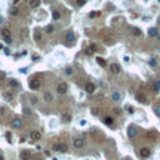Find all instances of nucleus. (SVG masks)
<instances>
[{
    "label": "nucleus",
    "mask_w": 160,
    "mask_h": 160,
    "mask_svg": "<svg viewBox=\"0 0 160 160\" xmlns=\"http://www.w3.org/2000/svg\"><path fill=\"white\" fill-rule=\"evenodd\" d=\"M30 138H31V140H40V138H41V134H40V131H31L30 133Z\"/></svg>",
    "instance_id": "nucleus-9"
},
{
    "label": "nucleus",
    "mask_w": 160,
    "mask_h": 160,
    "mask_svg": "<svg viewBox=\"0 0 160 160\" xmlns=\"http://www.w3.org/2000/svg\"><path fill=\"white\" fill-rule=\"evenodd\" d=\"M136 134H138V130H136L135 126H130V128L128 129V136L129 138H135Z\"/></svg>",
    "instance_id": "nucleus-7"
},
{
    "label": "nucleus",
    "mask_w": 160,
    "mask_h": 160,
    "mask_svg": "<svg viewBox=\"0 0 160 160\" xmlns=\"http://www.w3.org/2000/svg\"><path fill=\"white\" fill-rule=\"evenodd\" d=\"M66 40H69V41H74L75 40V35H74L73 31H69L66 34Z\"/></svg>",
    "instance_id": "nucleus-21"
},
{
    "label": "nucleus",
    "mask_w": 160,
    "mask_h": 160,
    "mask_svg": "<svg viewBox=\"0 0 160 160\" xmlns=\"http://www.w3.org/2000/svg\"><path fill=\"white\" fill-rule=\"evenodd\" d=\"M86 4V0H76V5L78 6H84Z\"/></svg>",
    "instance_id": "nucleus-30"
},
{
    "label": "nucleus",
    "mask_w": 160,
    "mask_h": 160,
    "mask_svg": "<svg viewBox=\"0 0 160 160\" xmlns=\"http://www.w3.org/2000/svg\"><path fill=\"white\" fill-rule=\"evenodd\" d=\"M56 91L59 94H65L68 91V84L66 83H60V84L58 85V88H56Z\"/></svg>",
    "instance_id": "nucleus-2"
},
{
    "label": "nucleus",
    "mask_w": 160,
    "mask_h": 160,
    "mask_svg": "<svg viewBox=\"0 0 160 160\" xmlns=\"http://www.w3.org/2000/svg\"><path fill=\"white\" fill-rule=\"evenodd\" d=\"M85 53H86L88 55H91V54H93V51L90 50V49H89V48H88V49H86V51H85Z\"/></svg>",
    "instance_id": "nucleus-41"
},
{
    "label": "nucleus",
    "mask_w": 160,
    "mask_h": 160,
    "mask_svg": "<svg viewBox=\"0 0 160 160\" xmlns=\"http://www.w3.org/2000/svg\"><path fill=\"white\" fill-rule=\"evenodd\" d=\"M40 1L41 0H30V8H33V9L38 8L40 5Z\"/></svg>",
    "instance_id": "nucleus-15"
},
{
    "label": "nucleus",
    "mask_w": 160,
    "mask_h": 160,
    "mask_svg": "<svg viewBox=\"0 0 160 160\" xmlns=\"http://www.w3.org/2000/svg\"><path fill=\"white\" fill-rule=\"evenodd\" d=\"M44 99H45V101H51L53 100V95H51V94L50 93H45V94H44Z\"/></svg>",
    "instance_id": "nucleus-24"
},
{
    "label": "nucleus",
    "mask_w": 160,
    "mask_h": 160,
    "mask_svg": "<svg viewBox=\"0 0 160 160\" xmlns=\"http://www.w3.org/2000/svg\"><path fill=\"white\" fill-rule=\"evenodd\" d=\"M9 85L11 86V88H18L19 86V81L15 80V79H10L9 80Z\"/></svg>",
    "instance_id": "nucleus-19"
},
{
    "label": "nucleus",
    "mask_w": 160,
    "mask_h": 160,
    "mask_svg": "<svg viewBox=\"0 0 160 160\" xmlns=\"http://www.w3.org/2000/svg\"><path fill=\"white\" fill-rule=\"evenodd\" d=\"M53 31H54V26L53 25H48L46 26V33H48V34H51Z\"/></svg>",
    "instance_id": "nucleus-31"
},
{
    "label": "nucleus",
    "mask_w": 160,
    "mask_h": 160,
    "mask_svg": "<svg viewBox=\"0 0 160 160\" xmlns=\"http://www.w3.org/2000/svg\"><path fill=\"white\" fill-rule=\"evenodd\" d=\"M10 15H13V16L19 15V9L16 8V6H13L11 9H10Z\"/></svg>",
    "instance_id": "nucleus-22"
},
{
    "label": "nucleus",
    "mask_w": 160,
    "mask_h": 160,
    "mask_svg": "<svg viewBox=\"0 0 160 160\" xmlns=\"http://www.w3.org/2000/svg\"><path fill=\"white\" fill-rule=\"evenodd\" d=\"M96 15H99V13H90V15H89V16H90V18L93 19V18H95Z\"/></svg>",
    "instance_id": "nucleus-39"
},
{
    "label": "nucleus",
    "mask_w": 160,
    "mask_h": 160,
    "mask_svg": "<svg viewBox=\"0 0 160 160\" xmlns=\"http://www.w3.org/2000/svg\"><path fill=\"white\" fill-rule=\"evenodd\" d=\"M136 100L139 101V103L145 104V103H146V96H145L143 93H139V94H136Z\"/></svg>",
    "instance_id": "nucleus-12"
},
{
    "label": "nucleus",
    "mask_w": 160,
    "mask_h": 160,
    "mask_svg": "<svg viewBox=\"0 0 160 160\" xmlns=\"http://www.w3.org/2000/svg\"><path fill=\"white\" fill-rule=\"evenodd\" d=\"M41 38H43V35H41L40 30H39V29H36V30L34 31V39H35L36 41H40V40H41Z\"/></svg>",
    "instance_id": "nucleus-14"
},
{
    "label": "nucleus",
    "mask_w": 160,
    "mask_h": 160,
    "mask_svg": "<svg viewBox=\"0 0 160 160\" xmlns=\"http://www.w3.org/2000/svg\"><path fill=\"white\" fill-rule=\"evenodd\" d=\"M5 39V41H6L8 44H11L13 43V39H11V36H9V38H4Z\"/></svg>",
    "instance_id": "nucleus-36"
},
{
    "label": "nucleus",
    "mask_w": 160,
    "mask_h": 160,
    "mask_svg": "<svg viewBox=\"0 0 160 160\" xmlns=\"http://www.w3.org/2000/svg\"><path fill=\"white\" fill-rule=\"evenodd\" d=\"M83 145H84V140H83L81 138H75L74 139V146L80 149V148H83Z\"/></svg>",
    "instance_id": "nucleus-8"
},
{
    "label": "nucleus",
    "mask_w": 160,
    "mask_h": 160,
    "mask_svg": "<svg viewBox=\"0 0 160 160\" xmlns=\"http://www.w3.org/2000/svg\"><path fill=\"white\" fill-rule=\"evenodd\" d=\"M30 158H31V154L29 150H21V153H20L21 160H30Z\"/></svg>",
    "instance_id": "nucleus-5"
},
{
    "label": "nucleus",
    "mask_w": 160,
    "mask_h": 160,
    "mask_svg": "<svg viewBox=\"0 0 160 160\" xmlns=\"http://www.w3.org/2000/svg\"><path fill=\"white\" fill-rule=\"evenodd\" d=\"M31 103H33V104H36V103H38V99H36V98H31Z\"/></svg>",
    "instance_id": "nucleus-40"
},
{
    "label": "nucleus",
    "mask_w": 160,
    "mask_h": 160,
    "mask_svg": "<svg viewBox=\"0 0 160 160\" xmlns=\"http://www.w3.org/2000/svg\"><path fill=\"white\" fill-rule=\"evenodd\" d=\"M146 136H148L150 140H155L156 138H158V133H156V130H150V131H148Z\"/></svg>",
    "instance_id": "nucleus-11"
},
{
    "label": "nucleus",
    "mask_w": 160,
    "mask_h": 160,
    "mask_svg": "<svg viewBox=\"0 0 160 160\" xmlns=\"http://www.w3.org/2000/svg\"><path fill=\"white\" fill-rule=\"evenodd\" d=\"M23 115H24V116H26V118L31 116V110L29 108H24L23 109Z\"/></svg>",
    "instance_id": "nucleus-20"
},
{
    "label": "nucleus",
    "mask_w": 160,
    "mask_h": 160,
    "mask_svg": "<svg viewBox=\"0 0 160 160\" xmlns=\"http://www.w3.org/2000/svg\"><path fill=\"white\" fill-rule=\"evenodd\" d=\"M149 65H150V66H155V65H156V60L155 59L149 60Z\"/></svg>",
    "instance_id": "nucleus-34"
},
{
    "label": "nucleus",
    "mask_w": 160,
    "mask_h": 160,
    "mask_svg": "<svg viewBox=\"0 0 160 160\" xmlns=\"http://www.w3.org/2000/svg\"><path fill=\"white\" fill-rule=\"evenodd\" d=\"M155 114H156V115H159V116H160V105L155 106Z\"/></svg>",
    "instance_id": "nucleus-37"
},
{
    "label": "nucleus",
    "mask_w": 160,
    "mask_h": 160,
    "mask_svg": "<svg viewBox=\"0 0 160 160\" xmlns=\"http://www.w3.org/2000/svg\"><path fill=\"white\" fill-rule=\"evenodd\" d=\"M85 91L89 93V94L95 91V85H94V83H86L85 84Z\"/></svg>",
    "instance_id": "nucleus-6"
},
{
    "label": "nucleus",
    "mask_w": 160,
    "mask_h": 160,
    "mask_svg": "<svg viewBox=\"0 0 160 160\" xmlns=\"http://www.w3.org/2000/svg\"><path fill=\"white\" fill-rule=\"evenodd\" d=\"M96 63L100 65L101 68H106V61L103 58H96Z\"/></svg>",
    "instance_id": "nucleus-17"
},
{
    "label": "nucleus",
    "mask_w": 160,
    "mask_h": 160,
    "mask_svg": "<svg viewBox=\"0 0 160 160\" xmlns=\"http://www.w3.org/2000/svg\"><path fill=\"white\" fill-rule=\"evenodd\" d=\"M110 71L114 74H118V73H120V66L118 64H111L110 65Z\"/></svg>",
    "instance_id": "nucleus-13"
},
{
    "label": "nucleus",
    "mask_w": 160,
    "mask_h": 160,
    "mask_svg": "<svg viewBox=\"0 0 160 160\" xmlns=\"http://www.w3.org/2000/svg\"><path fill=\"white\" fill-rule=\"evenodd\" d=\"M160 90V81L158 80V81H155V83H154V91H155V93H158Z\"/></svg>",
    "instance_id": "nucleus-26"
},
{
    "label": "nucleus",
    "mask_w": 160,
    "mask_h": 160,
    "mask_svg": "<svg viewBox=\"0 0 160 160\" xmlns=\"http://www.w3.org/2000/svg\"><path fill=\"white\" fill-rule=\"evenodd\" d=\"M3 20H4V19H3V16H0V24L3 23Z\"/></svg>",
    "instance_id": "nucleus-48"
},
{
    "label": "nucleus",
    "mask_w": 160,
    "mask_h": 160,
    "mask_svg": "<svg viewBox=\"0 0 160 160\" xmlns=\"http://www.w3.org/2000/svg\"><path fill=\"white\" fill-rule=\"evenodd\" d=\"M40 160H41V159H40Z\"/></svg>",
    "instance_id": "nucleus-53"
},
{
    "label": "nucleus",
    "mask_w": 160,
    "mask_h": 160,
    "mask_svg": "<svg viewBox=\"0 0 160 160\" xmlns=\"http://www.w3.org/2000/svg\"><path fill=\"white\" fill-rule=\"evenodd\" d=\"M159 40H160V36H159Z\"/></svg>",
    "instance_id": "nucleus-52"
},
{
    "label": "nucleus",
    "mask_w": 160,
    "mask_h": 160,
    "mask_svg": "<svg viewBox=\"0 0 160 160\" xmlns=\"http://www.w3.org/2000/svg\"><path fill=\"white\" fill-rule=\"evenodd\" d=\"M29 88L31 90H38L40 88V81L39 80H36V79H33V80H30V83H29Z\"/></svg>",
    "instance_id": "nucleus-3"
},
{
    "label": "nucleus",
    "mask_w": 160,
    "mask_h": 160,
    "mask_svg": "<svg viewBox=\"0 0 160 160\" xmlns=\"http://www.w3.org/2000/svg\"><path fill=\"white\" fill-rule=\"evenodd\" d=\"M5 76H6V74H5V71L0 70V80H4V79H5Z\"/></svg>",
    "instance_id": "nucleus-35"
},
{
    "label": "nucleus",
    "mask_w": 160,
    "mask_h": 160,
    "mask_svg": "<svg viewBox=\"0 0 160 160\" xmlns=\"http://www.w3.org/2000/svg\"><path fill=\"white\" fill-rule=\"evenodd\" d=\"M119 99H120V95H119V94H118V93H114V94H113V100H115V101H118V100H119Z\"/></svg>",
    "instance_id": "nucleus-33"
},
{
    "label": "nucleus",
    "mask_w": 160,
    "mask_h": 160,
    "mask_svg": "<svg viewBox=\"0 0 160 160\" xmlns=\"http://www.w3.org/2000/svg\"><path fill=\"white\" fill-rule=\"evenodd\" d=\"M158 24L160 25V16H159V19H158Z\"/></svg>",
    "instance_id": "nucleus-50"
},
{
    "label": "nucleus",
    "mask_w": 160,
    "mask_h": 160,
    "mask_svg": "<svg viewBox=\"0 0 160 160\" xmlns=\"http://www.w3.org/2000/svg\"><path fill=\"white\" fill-rule=\"evenodd\" d=\"M140 156L141 158H148L149 155H150V149H148V148H143L141 150H140Z\"/></svg>",
    "instance_id": "nucleus-10"
},
{
    "label": "nucleus",
    "mask_w": 160,
    "mask_h": 160,
    "mask_svg": "<svg viewBox=\"0 0 160 160\" xmlns=\"http://www.w3.org/2000/svg\"><path fill=\"white\" fill-rule=\"evenodd\" d=\"M1 35H3L4 38L11 36V34H10V30H8V29H3V30H1Z\"/></svg>",
    "instance_id": "nucleus-25"
},
{
    "label": "nucleus",
    "mask_w": 160,
    "mask_h": 160,
    "mask_svg": "<svg viewBox=\"0 0 160 160\" xmlns=\"http://www.w3.org/2000/svg\"><path fill=\"white\" fill-rule=\"evenodd\" d=\"M53 19L54 20H59L60 19V13L58 11V10H55V11L53 13Z\"/></svg>",
    "instance_id": "nucleus-27"
},
{
    "label": "nucleus",
    "mask_w": 160,
    "mask_h": 160,
    "mask_svg": "<svg viewBox=\"0 0 160 160\" xmlns=\"http://www.w3.org/2000/svg\"><path fill=\"white\" fill-rule=\"evenodd\" d=\"M63 120L68 123V121L71 120V115H70V114H64V115H63Z\"/></svg>",
    "instance_id": "nucleus-28"
},
{
    "label": "nucleus",
    "mask_w": 160,
    "mask_h": 160,
    "mask_svg": "<svg viewBox=\"0 0 160 160\" xmlns=\"http://www.w3.org/2000/svg\"><path fill=\"white\" fill-rule=\"evenodd\" d=\"M148 34H149V36H150V38H154V36L158 35V30L155 29V28H151V29H149Z\"/></svg>",
    "instance_id": "nucleus-16"
},
{
    "label": "nucleus",
    "mask_w": 160,
    "mask_h": 160,
    "mask_svg": "<svg viewBox=\"0 0 160 160\" xmlns=\"http://www.w3.org/2000/svg\"><path fill=\"white\" fill-rule=\"evenodd\" d=\"M89 49H90V50H91L93 53H95V51H98V46L95 45V44H91V45L89 46Z\"/></svg>",
    "instance_id": "nucleus-32"
},
{
    "label": "nucleus",
    "mask_w": 160,
    "mask_h": 160,
    "mask_svg": "<svg viewBox=\"0 0 160 160\" xmlns=\"http://www.w3.org/2000/svg\"><path fill=\"white\" fill-rule=\"evenodd\" d=\"M4 51H5V54H6V55H9V54H10V51H9V49H4Z\"/></svg>",
    "instance_id": "nucleus-45"
},
{
    "label": "nucleus",
    "mask_w": 160,
    "mask_h": 160,
    "mask_svg": "<svg viewBox=\"0 0 160 160\" xmlns=\"http://www.w3.org/2000/svg\"><path fill=\"white\" fill-rule=\"evenodd\" d=\"M133 34H134L135 36H140V35H141V30H139L138 28H135V29H133Z\"/></svg>",
    "instance_id": "nucleus-29"
},
{
    "label": "nucleus",
    "mask_w": 160,
    "mask_h": 160,
    "mask_svg": "<svg viewBox=\"0 0 160 160\" xmlns=\"http://www.w3.org/2000/svg\"><path fill=\"white\" fill-rule=\"evenodd\" d=\"M0 160H4V156L1 155V154H0Z\"/></svg>",
    "instance_id": "nucleus-49"
},
{
    "label": "nucleus",
    "mask_w": 160,
    "mask_h": 160,
    "mask_svg": "<svg viewBox=\"0 0 160 160\" xmlns=\"http://www.w3.org/2000/svg\"><path fill=\"white\" fill-rule=\"evenodd\" d=\"M11 126L14 129H21L23 128V121H21L20 119H18V118H15V119L11 120Z\"/></svg>",
    "instance_id": "nucleus-4"
},
{
    "label": "nucleus",
    "mask_w": 160,
    "mask_h": 160,
    "mask_svg": "<svg viewBox=\"0 0 160 160\" xmlns=\"http://www.w3.org/2000/svg\"><path fill=\"white\" fill-rule=\"evenodd\" d=\"M65 73H66L68 75H71V74H73V69H70V68H68V69H66V71H65Z\"/></svg>",
    "instance_id": "nucleus-38"
},
{
    "label": "nucleus",
    "mask_w": 160,
    "mask_h": 160,
    "mask_svg": "<svg viewBox=\"0 0 160 160\" xmlns=\"http://www.w3.org/2000/svg\"><path fill=\"white\" fill-rule=\"evenodd\" d=\"M104 123H105L106 125H113L114 124V119L110 118V116H106L105 119H104Z\"/></svg>",
    "instance_id": "nucleus-23"
},
{
    "label": "nucleus",
    "mask_w": 160,
    "mask_h": 160,
    "mask_svg": "<svg viewBox=\"0 0 160 160\" xmlns=\"http://www.w3.org/2000/svg\"><path fill=\"white\" fill-rule=\"evenodd\" d=\"M6 138H8V141L11 143V140H10V133H6Z\"/></svg>",
    "instance_id": "nucleus-42"
},
{
    "label": "nucleus",
    "mask_w": 160,
    "mask_h": 160,
    "mask_svg": "<svg viewBox=\"0 0 160 160\" xmlns=\"http://www.w3.org/2000/svg\"><path fill=\"white\" fill-rule=\"evenodd\" d=\"M53 160H58V159H56V158H55V159H53Z\"/></svg>",
    "instance_id": "nucleus-51"
},
{
    "label": "nucleus",
    "mask_w": 160,
    "mask_h": 160,
    "mask_svg": "<svg viewBox=\"0 0 160 160\" xmlns=\"http://www.w3.org/2000/svg\"><path fill=\"white\" fill-rule=\"evenodd\" d=\"M53 149L55 151H60V153H66L68 151V145L64 144V143H59V144H55L53 146Z\"/></svg>",
    "instance_id": "nucleus-1"
},
{
    "label": "nucleus",
    "mask_w": 160,
    "mask_h": 160,
    "mask_svg": "<svg viewBox=\"0 0 160 160\" xmlns=\"http://www.w3.org/2000/svg\"><path fill=\"white\" fill-rule=\"evenodd\" d=\"M20 71H21L23 74H25V73H26V69H20Z\"/></svg>",
    "instance_id": "nucleus-46"
},
{
    "label": "nucleus",
    "mask_w": 160,
    "mask_h": 160,
    "mask_svg": "<svg viewBox=\"0 0 160 160\" xmlns=\"http://www.w3.org/2000/svg\"><path fill=\"white\" fill-rule=\"evenodd\" d=\"M115 110V113H116V114H121V110L120 109H114Z\"/></svg>",
    "instance_id": "nucleus-43"
},
{
    "label": "nucleus",
    "mask_w": 160,
    "mask_h": 160,
    "mask_svg": "<svg viewBox=\"0 0 160 160\" xmlns=\"http://www.w3.org/2000/svg\"><path fill=\"white\" fill-rule=\"evenodd\" d=\"M19 1H20V0H14V5H15V4H18Z\"/></svg>",
    "instance_id": "nucleus-47"
},
{
    "label": "nucleus",
    "mask_w": 160,
    "mask_h": 160,
    "mask_svg": "<svg viewBox=\"0 0 160 160\" xmlns=\"http://www.w3.org/2000/svg\"><path fill=\"white\" fill-rule=\"evenodd\" d=\"M4 99H5V100H6L8 103H10V101H13V95H11V94H10V93H4Z\"/></svg>",
    "instance_id": "nucleus-18"
},
{
    "label": "nucleus",
    "mask_w": 160,
    "mask_h": 160,
    "mask_svg": "<svg viewBox=\"0 0 160 160\" xmlns=\"http://www.w3.org/2000/svg\"><path fill=\"white\" fill-rule=\"evenodd\" d=\"M129 113H130V114H133V113H134V109H133V108H131V106L129 108Z\"/></svg>",
    "instance_id": "nucleus-44"
}]
</instances>
